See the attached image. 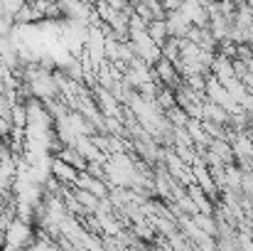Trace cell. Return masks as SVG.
<instances>
[{
    "mask_svg": "<svg viewBox=\"0 0 253 251\" xmlns=\"http://www.w3.org/2000/svg\"><path fill=\"white\" fill-rule=\"evenodd\" d=\"M103 172H106V177H108L116 187L128 190V187H133V185H135V177H138V172H140V170L135 167V163H133L128 155L116 153V155H111V158L106 160Z\"/></svg>",
    "mask_w": 253,
    "mask_h": 251,
    "instance_id": "obj_1",
    "label": "cell"
},
{
    "mask_svg": "<svg viewBox=\"0 0 253 251\" xmlns=\"http://www.w3.org/2000/svg\"><path fill=\"white\" fill-rule=\"evenodd\" d=\"M27 84H30V91L37 99L47 101L57 94V79H52V74H47L44 69H30L27 72Z\"/></svg>",
    "mask_w": 253,
    "mask_h": 251,
    "instance_id": "obj_2",
    "label": "cell"
},
{
    "mask_svg": "<svg viewBox=\"0 0 253 251\" xmlns=\"http://www.w3.org/2000/svg\"><path fill=\"white\" fill-rule=\"evenodd\" d=\"M30 239H32V232H30L27 222H22V219H12L10 227L5 229V247H7V251H25Z\"/></svg>",
    "mask_w": 253,
    "mask_h": 251,
    "instance_id": "obj_3",
    "label": "cell"
},
{
    "mask_svg": "<svg viewBox=\"0 0 253 251\" xmlns=\"http://www.w3.org/2000/svg\"><path fill=\"white\" fill-rule=\"evenodd\" d=\"M77 185H79V190H84V192H91L93 197H98V200H103L106 197V185L98 180V177H91V175H79L77 177Z\"/></svg>",
    "mask_w": 253,
    "mask_h": 251,
    "instance_id": "obj_4",
    "label": "cell"
},
{
    "mask_svg": "<svg viewBox=\"0 0 253 251\" xmlns=\"http://www.w3.org/2000/svg\"><path fill=\"white\" fill-rule=\"evenodd\" d=\"M148 35L153 37V42H155L158 47H165V42H168V37H169L168 20H165V17H160V20H153V22H148Z\"/></svg>",
    "mask_w": 253,
    "mask_h": 251,
    "instance_id": "obj_5",
    "label": "cell"
},
{
    "mask_svg": "<svg viewBox=\"0 0 253 251\" xmlns=\"http://www.w3.org/2000/svg\"><path fill=\"white\" fill-rule=\"evenodd\" d=\"M52 175L57 177V180H77L79 177V170H74L72 165H67L64 160H59V158H54L52 160Z\"/></svg>",
    "mask_w": 253,
    "mask_h": 251,
    "instance_id": "obj_6",
    "label": "cell"
},
{
    "mask_svg": "<svg viewBox=\"0 0 253 251\" xmlns=\"http://www.w3.org/2000/svg\"><path fill=\"white\" fill-rule=\"evenodd\" d=\"M155 72H158V77L165 84H177V79H179V77H177V67H174L169 59H165V57L155 64Z\"/></svg>",
    "mask_w": 253,
    "mask_h": 251,
    "instance_id": "obj_7",
    "label": "cell"
},
{
    "mask_svg": "<svg viewBox=\"0 0 253 251\" xmlns=\"http://www.w3.org/2000/svg\"><path fill=\"white\" fill-rule=\"evenodd\" d=\"M98 103H101V108L108 113V118L116 113V99H113V94L108 91V89H103V91H98Z\"/></svg>",
    "mask_w": 253,
    "mask_h": 251,
    "instance_id": "obj_8",
    "label": "cell"
},
{
    "mask_svg": "<svg viewBox=\"0 0 253 251\" xmlns=\"http://www.w3.org/2000/svg\"><path fill=\"white\" fill-rule=\"evenodd\" d=\"M194 224H197L204 234H209V237L216 232V227H214V222L209 219V214H194Z\"/></svg>",
    "mask_w": 253,
    "mask_h": 251,
    "instance_id": "obj_9",
    "label": "cell"
},
{
    "mask_svg": "<svg viewBox=\"0 0 253 251\" xmlns=\"http://www.w3.org/2000/svg\"><path fill=\"white\" fill-rule=\"evenodd\" d=\"M25 251H59L54 244H49V242H37V244H32V247H27Z\"/></svg>",
    "mask_w": 253,
    "mask_h": 251,
    "instance_id": "obj_10",
    "label": "cell"
},
{
    "mask_svg": "<svg viewBox=\"0 0 253 251\" xmlns=\"http://www.w3.org/2000/svg\"><path fill=\"white\" fill-rule=\"evenodd\" d=\"M5 192H0V214H5V200H2Z\"/></svg>",
    "mask_w": 253,
    "mask_h": 251,
    "instance_id": "obj_11",
    "label": "cell"
},
{
    "mask_svg": "<svg viewBox=\"0 0 253 251\" xmlns=\"http://www.w3.org/2000/svg\"><path fill=\"white\" fill-rule=\"evenodd\" d=\"M251 207H253V197H251Z\"/></svg>",
    "mask_w": 253,
    "mask_h": 251,
    "instance_id": "obj_12",
    "label": "cell"
}]
</instances>
